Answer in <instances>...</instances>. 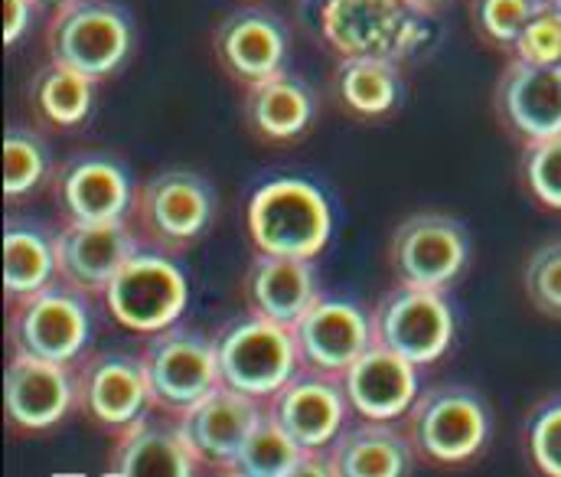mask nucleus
I'll list each match as a JSON object with an SVG mask.
<instances>
[{"label": "nucleus", "instance_id": "9", "mask_svg": "<svg viewBox=\"0 0 561 477\" xmlns=\"http://www.w3.org/2000/svg\"><path fill=\"white\" fill-rule=\"evenodd\" d=\"M470 259L467 226L444 213H415L399 223L389 242V265L396 282L444 292L460 279Z\"/></svg>", "mask_w": 561, "mask_h": 477}, {"label": "nucleus", "instance_id": "33", "mask_svg": "<svg viewBox=\"0 0 561 477\" xmlns=\"http://www.w3.org/2000/svg\"><path fill=\"white\" fill-rule=\"evenodd\" d=\"M523 177H526V186L533 190V196L542 206L561 209V135L526 145Z\"/></svg>", "mask_w": 561, "mask_h": 477}, {"label": "nucleus", "instance_id": "15", "mask_svg": "<svg viewBox=\"0 0 561 477\" xmlns=\"http://www.w3.org/2000/svg\"><path fill=\"white\" fill-rule=\"evenodd\" d=\"M72 402H79V396L69 363L13 353L3 373V409L13 429L46 432L69 416Z\"/></svg>", "mask_w": 561, "mask_h": 477}, {"label": "nucleus", "instance_id": "7", "mask_svg": "<svg viewBox=\"0 0 561 477\" xmlns=\"http://www.w3.org/2000/svg\"><path fill=\"white\" fill-rule=\"evenodd\" d=\"M216 213L209 183L190 170H163L150 177L135 196V223L140 239L160 252H183L199 242Z\"/></svg>", "mask_w": 561, "mask_h": 477}, {"label": "nucleus", "instance_id": "35", "mask_svg": "<svg viewBox=\"0 0 561 477\" xmlns=\"http://www.w3.org/2000/svg\"><path fill=\"white\" fill-rule=\"evenodd\" d=\"M526 448L533 465L549 477H561V399L546 402L533 412Z\"/></svg>", "mask_w": 561, "mask_h": 477}, {"label": "nucleus", "instance_id": "24", "mask_svg": "<svg viewBox=\"0 0 561 477\" xmlns=\"http://www.w3.org/2000/svg\"><path fill=\"white\" fill-rule=\"evenodd\" d=\"M317 99L307 82L278 72L245 92V125L262 145H290L310 132Z\"/></svg>", "mask_w": 561, "mask_h": 477}, {"label": "nucleus", "instance_id": "27", "mask_svg": "<svg viewBox=\"0 0 561 477\" xmlns=\"http://www.w3.org/2000/svg\"><path fill=\"white\" fill-rule=\"evenodd\" d=\"M56 275V242H49V236L30 226L3 229V292L10 302L46 292Z\"/></svg>", "mask_w": 561, "mask_h": 477}, {"label": "nucleus", "instance_id": "16", "mask_svg": "<svg viewBox=\"0 0 561 477\" xmlns=\"http://www.w3.org/2000/svg\"><path fill=\"white\" fill-rule=\"evenodd\" d=\"M287 46V26L280 23L278 13L265 7L232 10L213 36V53L219 66L245 89L284 72Z\"/></svg>", "mask_w": 561, "mask_h": 477}, {"label": "nucleus", "instance_id": "3", "mask_svg": "<svg viewBox=\"0 0 561 477\" xmlns=\"http://www.w3.org/2000/svg\"><path fill=\"white\" fill-rule=\"evenodd\" d=\"M424 13L409 0H327L320 10V33L340 56L409 59L424 43Z\"/></svg>", "mask_w": 561, "mask_h": 477}, {"label": "nucleus", "instance_id": "8", "mask_svg": "<svg viewBox=\"0 0 561 477\" xmlns=\"http://www.w3.org/2000/svg\"><path fill=\"white\" fill-rule=\"evenodd\" d=\"M140 363L150 383L153 406L170 416H183L190 406H196L206 393L219 386L216 343L176 323L160 333H150Z\"/></svg>", "mask_w": 561, "mask_h": 477}, {"label": "nucleus", "instance_id": "17", "mask_svg": "<svg viewBox=\"0 0 561 477\" xmlns=\"http://www.w3.org/2000/svg\"><path fill=\"white\" fill-rule=\"evenodd\" d=\"M496 115L526 145L561 135V66L513 59L496 82Z\"/></svg>", "mask_w": 561, "mask_h": 477}, {"label": "nucleus", "instance_id": "19", "mask_svg": "<svg viewBox=\"0 0 561 477\" xmlns=\"http://www.w3.org/2000/svg\"><path fill=\"white\" fill-rule=\"evenodd\" d=\"M297 353L307 370L343 376L376 340H373V318H366L350 302L317 298L313 308L294 327Z\"/></svg>", "mask_w": 561, "mask_h": 477}, {"label": "nucleus", "instance_id": "23", "mask_svg": "<svg viewBox=\"0 0 561 477\" xmlns=\"http://www.w3.org/2000/svg\"><path fill=\"white\" fill-rule=\"evenodd\" d=\"M245 298L252 315L294 327L320 298L310 259L259 252L245 275Z\"/></svg>", "mask_w": 561, "mask_h": 477}, {"label": "nucleus", "instance_id": "28", "mask_svg": "<svg viewBox=\"0 0 561 477\" xmlns=\"http://www.w3.org/2000/svg\"><path fill=\"white\" fill-rule=\"evenodd\" d=\"M95 105V79L49 63L33 82V109L53 128H79Z\"/></svg>", "mask_w": 561, "mask_h": 477}, {"label": "nucleus", "instance_id": "2", "mask_svg": "<svg viewBox=\"0 0 561 477\" xmlns=\"http://www.w3.org/2000/svg\"><path fill=\"white\" fill-rule=\"evenodd\" d=\"M46 43L49 63L69 66L102 82L131 56V16L108 0H62L49 20Z\"/></svg>", "mask_w": 561, "mask_h": 477}, {"label": "nucleus", "instance_id": "20", "mask_svg": "<svg viewBox=\"0 0 561 477\" xmlns=\"http://www.w3.org/2000/svg\"><path fill=\"white\" fill-rule=\"evenodd\" d=\"M419 366L402 353L373 343L340 379L350 399V409L363 419L399 422L419 399Z\"/></svg>", "mask_w": 561, "mask_h": 477}, {"label": "nucleus", "instance_id": "38", "mask_svg": "<svg viewBox=\"0 0 561 477\" xmlns=\"http://www.w3.org/2000/svg\"><path fill=\"white\" fill-rule=\"evenodd\" d=\"M53 3H62V0H53Z\"/></svg>", "mask_w": 561, "mask_h": 477}, {"label": "nucleus", "instance_id": "37", "mask_svg": "<svg viewBox=\"0 0 561 477\" xmlns=\"http://www.w3.org/2000/svg\"><path fill=\"white\" fill-rule=\"evenodd\" d=\"M415 10H421V13H434L437 7H444V3H450V0H409Z\"/></svg>", "mask_w": 561, "mask_h": 477}, {"label": "nucleus", "instance_id": "26", "mask_svg": "<svg viewBox=\"0 0 561 477\" xmlns=\"http://www.w3.org/2000/svg\"><path fill=\"white\" fill-rule=\"evenodd\" d=\"M333 95L356 122H386L402 105V76L392 59L350 56L333 72Z\"/></svg>", "mask_w": 561, "mask_h": 477}, {"label": "nucleus", "instance_id": "6", "mask_svg": "<svg viewBox=\"0 0 561 477\" xmlns=\"http://www.w3.org/2000/svg\"><path fill=\"white\" fill-rule=\"evenodd\" d=\"M108 315L131 333H160L173 327L190 302L183 269L160 249H138L105 288Z\"/></svg>", "mask_w": 561, "mask_h": 477}, {"label": "nucleus", "instance_id": "1", "mask_svg": "<svg viewBox=\"0 0 561 477\" xmlns=\"http://www.w3.org/2000/svg\"><path fill=\"white\" fill-rule=\"evenodd\" d=\"M333 232V213L327 196L297 177L262 183L249 200V236L259 252L313 259L323 252Z\"/></svg>", "mask_w": 561, "mask_h": 477}, {"label": "nucleus", "instance_id": "32", "mask_svg": "<svg viewBox=\"0 0 561 477\" xmlns=\"http://www.w3.org/2000/svg\"><path fill=\"white\" fill-rule=\"evenodd\" d=\"M523 285H526V295L536 311H542L546 318L561 320V239L539 246L529 255Z\"/></svg>", "mask_w": 561, "mask_h": 477}, {"label": "nucleus", "instance_id": "25", "mask_svg": "<svg viewBox=\"0 0 561 477\" xmlns=\"http://www.w3.org/2000/svg\"><path fill=\"white\" fill-rule=\"evenodd\" d=\"M196 455L183 442L176 425L150 422L147 416L128 425L112 452L108 475L118 477H190L196 475Z\"/></svg>", "mask_w": 561, "mask_h": 477}, {"label": "nucleus", "instance_id": "14", "mask_svg": "<svg viewBox=\"0 0 561 477\" xmlns=\"http://www.w3.org/2000/svg\"><path fill=\"white\" fill-rule=\"evenodd\" d=\"M59 279L82 295H105L108 282L140 249L128 219L115 223H66L53 239Z\"/></svg>", "mask_w": 561, "mask_h": 477}, {"label": "nucleus", "instance_id": "13", "mask_svg": "<svg viewBox=\"0 0 561 477\" xmlns=\"http://www.w3.org/2000/svg\"><path fill=\"white\" fill-rule=\"evenodd\" d=\"M346 409L343 379L317 370L297 373L268 399V416L304 452H327L346 425Z\"/></svg>", "mask_w": 561, "mask_h": 477}, {"label": "nucleus", "instance_id": "5", "mask_svg": "<svg viewBox=\"0 0 561 477\" xmlns=\"http://www.w3.org/2000/svg\"><path fill=\"white\" fill-rule=\"evenodd\" d=\"M219 383L268 402L280 386L297 376L300 353L294 330L275 320L252 315L226 327L216 340Z\"/></svg>", "mask_w": 561, "mask_h": 477}, {"label": "nucleus", "instance_id": "22", "mask_svg": "<svg viewBox=\"0 0 561 477\" xmlns=\"http://www.w3.org/2000/svg\"><path fill=\"white\" fill-rule=\"evenodd\" d=\"M327 458L333 477H405L415 472L419 452L409 432H399L392 422L363 419L359 425H343Z\"/></svg>", "mask_w": 561, "mask_h": 477}, {"label": "nucleus", "instance_id": "11", "mask_svg": "<svg viewBox=\"0 0 561 477\" xmlns=\"http://www.w3.org/2000/svg\"><path fill=\"white\" fill-rule=\"evenodd\" d=\"M82 292L46 288L33 298L10 302V343L13 353H30L49 363H76L89 343V311Z\"/></svg>", "mask_w": 561, "mask_h": 477}, {"label": "nucleus", "instance_id": "4", "mask_svg": "<svg viewBox=\"0 0 561 477\" xmlns=\"http://www.w3.org/2000/svg\"><path fill=\"white\" fill-rule=\"evenodd\" d=\"M405 432L421 462L467 465L490 439V409L470 386L444 383L419 393L405 416Z\"/></svg>", "mask_w": 561, "mask_h": 477}, {"label": "nucleus", "instance_id": "34", "mask_svg": "<svg viewBox=\"0 0 561 477\" xmlns=\"http://www.w3.org/2000/svg\"><path fill=\"white\" fill-rule=\"evenodd\" d=\"M516 59L526 63H542V66H561V3L546 0L533 20L526 23L523 36L516 39L513 49Z\"/></svg>", "mask_w": 561, "mask_h": 477}, {"label": "nucleus", "instance_id": "39", "mask_svg": "<svg viewBox=\"0 0 561 477\" xmlns=\"http://www.w3.org/2000/svg\"><path fill=\"white\" fill-rule=\"evenodd\" d=\"M559 3H561V0H559Z\"/></svg>", "mask_w": 561, "mask_h": 477}, {"label": "nucleus", "instance_id": "31", "mask_svg": "<svg viewBox=\"0 0 561 477\" xmlns=\"http://www.w3.org/2000/svg\"><path fill=\"white\" fill-rule=\"evenodd\" d=\"M546 0H470L473 30L500 49H516L526 23Z\"/></svg>", "mask_w": 561, "mask_h": 477}, {"label": "nucleus", "instance_id": "12", "mask_svg": "<svg viewBox=\"0 0 561 477\" xmlns=\"http://www.w3.org/2000/svg\"><path fill=\"white\" fill-rule=\"evenodd\" d=\"M262 416H265L262 399L219 383L196 406L176 416V429L199 465H209L229 475L236 455L242 452L245 439L252 435Z\"/></svg>", "mask_w": 561, "mask_h": 477}, {"label": "nucleus", "instance_id": "18", "mask_svg": "<svg viewBox=\"0 0 561 477\" xmlns=\"http://www.w3.org/2000/svg\"><path fill=\"white\" fill-rule=\"evenodd\" d=\"M76 396L89 419L118 432L144 419L147 409L153 406L140 356H125V353L92 356L76 373Z\"/></svg>", "mask_w": 561, "mask_h": 477}, {"label": "nucleus", "instance_id": "29", "mask_svg": "<svg viewBox=\"0 0 561 477\" xmlns=\"http://www.w3.org/2000/svg\"><path fill=\"white\" fill-rule=\"evenodd\" d=\"M304 462V448L268 416L259 419L252 435L245 439L242 452L236 455L229 475L236 477H297Z\"/></svg>", "mask_w": 561, "mask_h": 477}, {"label": "nucleus", "instance_id": "21", "mask_svg": "<svg viewBox=\"0 0 561 477\" xmlns=\"http://www.w3.org/2000/svg\"><path fill=\"white\" fill-rule=\"evenodd\" d=\"M56 200L69 223H115L135 213V190L118 160L72 158L56 173Z\"/></svg>", "mask_w": 561, "mask_h": 477}, {"label": "nucleus", "instance_id": "30", "mask_svg": "<svg viewBox=\"0 0 561 477\" xmlns=\"http://www.w3.org/2000/svg\"><path fill=\"white\" fill-rule=\"evenodd\" d=\"M49 173L46 141L26 128H10L3 138V193L7 200L30 196Z\"/></svg>", "mask_w": 561, "mask_h": 477}, {"label": "nucleus", "instance_id": "36", "mask_svg": "<svg viewBox=\"0 0 561 477\" xmlns=\"http://www.w3.org/2000/svg\"><path fill=\"white\" fill-rule=\"evenodd\" d=\"M33 7L36 0H3V43L7 46H13L26 33Z\"/></svg>", "mask_w": 561, "mask_h": 477}, {"label": "nucleus", "instance_id": "10", "mask_svg": "<svg viewBox=\"0 0 561 477\" xmlns=\"http://www.w3.org/2000/svg\"><path fill=\"white\" fill-rule=\"evenodd\" d=\"M373 340L402 353L415 366L440 360L454 340V315L440 292L396 285L373 308Z\"/></svg>", "mask_w": 561, "mask_h": 477}]
</instances>
